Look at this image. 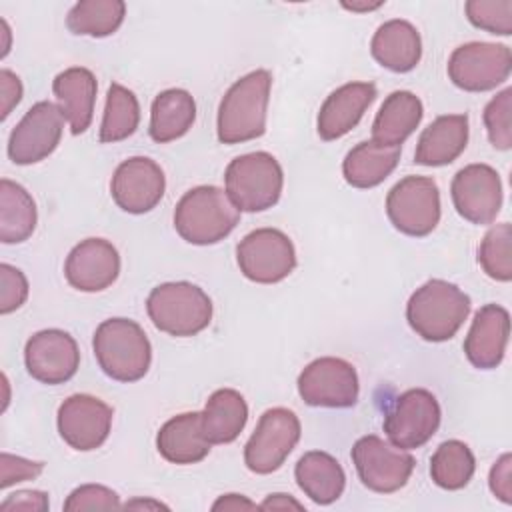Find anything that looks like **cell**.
<instances>
[{
	"label": "cell",
	"instance_id": "4dcf8cb0",
	"mask_svg": "<svg viewBox=\"0 0 512 512\" xmlns=\"http://www.w3.org/2000/svg\"><path fill=\"white\" fill-rule=\"evenodd\" d=\"M38 212L30 192L8 178L0 180V240L4 244H20L28 240L36 228Z\"/></svg>",
	"mask_w": 512,
	"mask_h": 512
},
{
	"label": "cell",
	"instance_id": "8fae6325",
	"mask_svg": "<svg viewBox=\"0 0 512 512\" xmlns=\"http://www.w3.org/2000/svg\"><path fill=\"white\" fill-rule=\"evenodd\" d=\"M440 404L426 388H410L394 398L384 416L388 440L402 450L424 446L440 426Z\"/></svg>",
	"mask_w": 512,
	"mask_h": 512
},
{
	"label": "cell",
	"instance_id": "d6986e66",
	"mask_svg": "<svg viewBox=\"0 0 512 512\" xmlns=\"http://www.w3.org/2000/svg\"><path fill=\"white\" fill-rule=\"evenodd\" d=\"M120 274V254L104 238H86L66 256L64 276L80 292H100L116 282Z\"/></svg>",
	"mask_w": 512,
	"mask_h": 512
},
{
	"label": "cell",
	"instance_id": "1f68e13d",
	"mask_svg": "<svg viewBox=\"0 0 512 512\" xmlns=\"http://www.w3.org/2000/svg\"><path fill=\"white\" fill-rule=\"evenodd\" d=\"M124 16L126 4L122 0H82L70 8L66 26L78 36L104 38L122 26Z\"/></svg>",
	"mask_w": 512,
	"mask_h": 512
},
{
	"label": "cell",
	"instance_id": "6da1fadb",
	"mask_svg": "<svg viewBox=\"0 0 512 512\" xmlns=\"http://www.w3.org/2000/svg\"><path fill=\"white\" fill-rule=\"evenodd\" d=\"M272 88L268 70H254L236 80L218 106V140L240 144L260 138L266 130V112Z\"/></svg>",
	"mask_w": 512,
	"mask_h": 512
},
{
	"label": "cell",
	"instance_id": "74e56055",
	"mask_svg": "<svg viewBox=\"0 0 512 512\" xmlns=\"http://www.w3.org/2000/svg\"><path fill=\"white\" fill-rule=\"evenodd\" d=\"M122 508L118 494L102 484H82L74 488L66 502L64 510L82 512V510H116Z\"/></svg>",
	"mask_w": 512,
	"mask_h": 512
},
{
	"label": "cell",
	"instance_id": "44dd1931",
	"mask_svg": "<svg viewBox=\"0 0 512 512\" xmlns=\"http://www.w3.org/2000/svg\"><path fill=\"white\" fill-rule=\"evenodd\" d=\"M376 94L378 92L372 82H348L330 92L316 118L318 136L332 142L348 134L376 100Z\"/></svg>",
	"mask_w": 512,
	"mask_h": 512
},
{
	"label": "cell",
	"instance_id": "b9f144b4",
	"mask_svg": "<svg viewBox=\"0 0 512 512\" xmlns=\"http://www.w3.org/2000/svg\"><path fill=\"white\" fill-rule=\"evenodd\" d=\"M48 494L42 490H20L10 494L6 500H2L0 510H36L44 512L48 510Z\"/></svg>",
	"mask_w": 512,
	"mask_h": 512
},
{
	"label": "cell",
	"instance_id": "603a6c76",
	"mask_svg": "<svg viewBox=\"0 0 512 512\" xmlns=\"http://www.w3.org/2000/svg\"><path fill=\"white\" fill-rule=\"evenodd\" d=\"M468 144V116L444 114L430 122L416 144L414 162L420 166H446L454 162Z\"/></svg>",
	"mask_w": 512,
	"mask_h": 512
},
{
	"label": "cell",
	"instance_id": "d4e9b609",
	"mask_svg": "<svg viewBox=\"0 0 512 512\" xmlns=\"http://www.w3.org/2000/svg\"><path fill=\"white\" fill-rule=\"evenodd\" d=\"M370 52L374 60L392 72H410L422 58V40L408 20H388L372 36Z\"/></svg>",
	"mask_w": 512,
	"mask_h": 512
},
{
	"label": "cell",
	"instance_id": "60d3db41",
	"mask_svg": "<svg viewBox=\"0 0 512 512\" xmlns=\"http://www.w3.org/2000/svg\"><path fill=\"white\" fill-rule=\"evenodd\" d=\"M488 486L498 500L512 504V456L508 452L502 454L490 468Z\"/></svg>",
	"mask_w": 512,
	"mask_h": 512
},
{
	"label": "cell",
	"instance_id": "7dc6e473",
	"mask_svg": "<svg viewBox=\"0 0 512 512\" xmlns=\"http://www.w3.org/2000/svg\"><path fill=\"white\" fill-rule=\"evenodd\" d=\"M342 6H344L346 10H352V12H368V10H376V8H380V6H382V2H374V4H370V2H364V4H356V2L348 4V2H344Z\"/></svg>",
	"mask_w": 512,
	"mask_h": 512
},
{
	"label": "cell",
	"instance_id": "f1b7e54d",
	"mask_svg": "<svg viewBox=\"0 0 512 512\" xmlns=\"http://www.w3.org/2000/svg\"><path fill=\"white\" fill-rule=\"evenodd\" d=\"M248 420V404L234 388H220L210 394L202 410V430L210 444L234 442Z\"/></svg>",
	"mask_w": 512,
	"mask_h": 512
},
{
	"label": "cell",
	"instance_id": "d590c367",
	"mask_svg": "<svg viewBox=\"0 0 512 512\" xmlns=\"http://www.w3.org/2000/svg\"><path fill=\"white\" fill-rule=\"evenodd\" d=\"M464 10L472 26L498 36L512 34V0H468Z\"/></svg>",
	"mask_w": 512,
	"mask_h": 512
},
{
	"label": "cell",
	"instance_id": "cb8c5ba5",
	"mask_svg": "<svg viewBox=\"0 0 512 512\" xmlns=\"http://www.w3.org/2000/svg\"><path fill=\"white\" fill-rule=\"evenodd\" d=\"M202 430V412H184L166 420L156 434L160 456L172 464H196L210 452Z\"/></svg>",
	"mask_w": 512,
	"mask_h": 512
},
{
	"label": "cell",
	"instance_id": "8d00e7d4",
	"mask_svg": "<svg viewBox=\"0 0 512 512\" xmlns=\"http://www.w3.org/2000/svg\"><path fill=\"white\" fill-rule=\"evenodd\" d=\"M510 110H512V88L498 92L484 108V126L488 140L496 150L512 148V128H510Z\"/></svg>",
	"mask_w": 512,
	"mask_h": 512
},
{
	"label": "cell",
	"instance_id": "7c38bea8",
	"mask_svg": "<svg viewBox=\"0 0 512 512\" xmlns=\"http://www.w3.org/2000/svg\"><path fill=\"white\" fill-rule=\"evenodd\" d=\"M448 78L466 92H486L510 78L512 54L504 44L468 42L448 58Z\"/></svg>",
	"mask_w": 512,
	"mask_h": 512
},
{
	"label": "cell",
	"instance_id": "ee69618b",
	"mask_svg": "<svg viewBox=\"0 0 512 512\" xmlns=\"http://www.w3.org/2000/svg\"><path fill=\"white\" fill-rule=\"evenodd\" d=\"M256 508L260 506L242 494H224L212 504V510H256Z\"/></svg>",
	"mask_w": 512,
	"mask_h": 512
},
{
	"label": "cell",
	"instance_id": "836d02e7",
	"mask_svg": "<svg viewBox=\"0 0 512 512\" xmlns=\"http://www.w3.org/2000/svg\"><path fill=\"white\" fill-rule=\"evenodd\" d=\"M474 470V454L462 440L442 442L430 458V476L444 490L464 488L472 480Z\"/></svg>",
	"mask_w": 512,
	"mask_h": 512
},
{
	"label": "cell",
	"instance_id": "9c48e42d",
	"mask_svg": "<svg viewBox=\"0 0 512 512\" xmlns=\"http://www.w3.org/2000/svg\"><path fill=\"white\" fill-rule=\"evenodd\" d=\"M298 416L282 406L268 408L244 446V464L254 474L278 470L300 440Z\"/></svg>",
	"mask_w": 512,
	"mask_h": 512
},
{
	"label": "cell",
	"instance_id": "52a82bcc",
	"mask_svg": "<svg viewBox=\"0 0 512 512\" xmlns=\"http://www.w3.org/2000/svg\"><path fill=\"white\" fill-rule=\"evenodd\" d=\"M350 456L360 482L378 494H392L406 486L416 466V460L408 450L396 448L376 434L358 438Z\"/></svg>",
	"mask_w": 512,
	"mask_h": 512
},
{
	"label": "cell",
	"instance_id": "4fadbf2b",
	"mask_svg": "<svg viewBox=\"0 0 512 512\" xmlns=\"http://www.w3.org/2000/svg\"><path fill=\"white\" fill-rule=\"evenodd\" d=\"M298 394L308 406L350 408L360 394L356 368L344 358H316L300 372Z\"/></svg>",
	"mask_w": 512,
	"mask_h": 512
},
{
	"label": "cell",
	"instance_id": "4316f807",
	"mask_svg": "<svg viewBox=\"0 0 512 512\" xmlns=\"http://www.w3.org/2000/svg\"><path fill=\"white\" fill-rule=\"evenodd\" d=\"M422 114L424 106L414 92L396 90L388 94L372 122V140L384 146H402L418 128Z\"/></svg>",
	"mask_w": 512,
	"mask_h": 512
},
{
	"label": "cell",
	"instance_id": "e0dca14e",
	"mask_svg": "<svg viewBox=\"0 0 512 512\" xmlns=\"http://www.w3.org/2000/svg\"><path fill=\"white\" fill-rule=\"evenodd\" d=\"M456 212L472 224H490L502 208V182L488 164H468L456 172L450 186Z\"/></svg>",
	"mask_w": 512,
	"mask_h": 512
},
{
	"label": "cell",
	"instance_id": "ab89813d",
	"mask_svg": "<svg viewBox=\"0 0 512 512\" xmlns=\"http://www.w3.org/2000/svg\"><path fill=\"white\" fill-rule=\"evenodd\" d=\"M0 464H2L0 488H8V486H12L16 482H24V480H34L44 470V462L26 460L20 456H12L8 452H2Z\"/></svg>",
	"mask_w": 512,
	"mask_h": 512
},
{
	"label": "cell",
	"instance_id": "7a4b0ae2",
	"mask_svg": "<svg viewBox=\"0 0 512 512\" xmlns=\"http://www.w3.org/2000/svg\"><path fill=\"white\" fill-rule=\"evenodd\" d=\"M470 314V298L456 284L440 278L424 282L406 304L410 328L428 342H446L456 336Z\"/></svg>",
	"mask_w": 512,
	"mask_h": 512
},
{
	"label": "cell",
	"instance_id": "7402d4cb",
	"mask_svg": "<svg viewBox=\"0 0 512 512\" xmlns=\"http://www.w3.org/2000/svg\"><path fill=\"white\" fill-rule=\"evenodd\" d=\"M96 90V76L84 66L66 68L52 82L58 108L74 136L86 132L92 124Z\"/></svg>",
	"mask_w": 512,
	"mask_h": 512
},
{
	"label": "cell",
	"instance_id": "277c9868",
	"mask_svg": "<svg viewBox=\"0 0 512 512\" xmlns=\"http://www.w3.org/2000/svg\"><path fill=\"white\" fill-rule=\"evenodd\" d=\"M240 210L218 186L188 190L174 208V228L182 240L208 246L224 240L238 224Z\"/></svg>",
	"mask_w": 512,
	"mask_h": 512
},
{
	"label": "cell",
	"instance_id": "5b68a950",
	"mask_svg": "<svg viewBox=\"0 0 512 512\" xmlns=\"http://www.w3.org/2000/svg\"><path fill=\"white\" fill-rule=\"evenodd\" d=\"M146 312L160 332L186 338L208 328L212 320V300L192 282H164L150 290Z\"/></svg>",
	"mask_w": 512,
	"mask_h": 512
},
{
	"label": "cell",
	"instance_id": "f6af8a7d",
	"mask_svg": "<svg viewBox=\"0 0 512 512\" xmlns=\"http://www.w3.org/2000/svg\"><path fill=\"white\" fill-rule=\"evenodd\" d=\"M262 510H306L304 504H300L296 498L290 494H270L262 504H258Z\"/></svg>",
	"mask_w": 512,
	"mask_h": 512
},
{
	"label": "cell",
	"instance_id": "484cf974",
	"mask_svg": "<svg viewBox=\"0 0 512 512\" xmlns=\"http://www.w3.org/2000/svg\"><path fill=\"white\" fill-rule=\"evenodd\" d=\"M298 488L316 504L336 502L346 488V474L340 462L322 450H310L300 456L294 468Z\"/></svg>",
	"mask_w": 512,
	"mask_h": 512
},
{
	"label": "cell",
	"instance_id": "2e32d148",
	"mask_svg": "<svg viewBox=\"0 0 512 512\" xmlns=\"http://www.w3.org/2000/svg\"><path fill=\"white\" fill-rule=\"evenodd\" d=\"M24 364L28 374L42 384H64L80 366L76 340L58 328H46L32 334L24 346Z\"/></svg>",
	"mask_w": 512,
	"mask_h": 512
},
{
	"label": "cell",
	"instance_id": "f546056e",
	"mask_svg": "<svg viewBox=\"0 0 512 512\" xmlns=\"http://www.w3.org/2000/svg\"><path fill=\"white\" fill-rule=\"evenodd\" d=\"M196 120V102L188 90L168 88L152 100L150 138L166 144L182 138Z\"/></svg>",
	"mask_w": 512,
	"mask_h": 512
},
{
	"label": "cell",
	"instance_id": "bcb514c9",
	"mask_svg": "<svg viewBox=\"0 0 512 512\" xmlns=\"http://www.w3.org/2000/svg\"><path fill=\"white\" fill-rule=\"evenodd\" d=\"M122 508H168L162 502H154V500H130L126 504H122Z\"/></svg>",
	"mask_w": 512,
	"mask_h": 512
},
{
	"label": "cell",
	"instance_id": "d6a6232c",
	"mask_svg": "<svg viewBox=\"0 0 512 512\" xmlns=\"http://www.w3.org/2000/svg\"><path fill=\"white\" fill-rule=\"evenodd\" d=\"M140 124V104L132 90L112 82L106 94L104 114L100 122V142L114 144L126 140Z\"/></svg>",
	"mask_w": 512,
	"mask_h": 512
},
{
	"label": "cell",
	"instance_id": "f35d334b",
	"mask_svg": "<svg viewBox=\"0 0 512 512\" xmlns=\"http://www.w3.org/2000/svg\"><path fill=\"white\" fill-rule=\"evenodd\" d=\"M28 298V280L22 270L6 262L0 264V312L18 310Z\"/></svg>",
	"mask_w": 512,
	"mask_h": 512
},
{
	"label": "cell",
	"instance_id": "ffe728a7",
	"mask_svg": "<svg viewBox=\"0 0 512 512\" xmlns=\"http://www.w3.org/2000/svg\"><path fill=\"white\" fill-rule=\"evenodd\" d=\"M510 338V314L500 304H484L464 338V354L474 368L492 370L500 366Z\"/></svg>",
	"mask_w": 512,
	"mask_h": 512
},
{
	"label": "cell",
	"instance_id": "5bb4252c",
	"mask_svg": "<svg viewBox=\"0 0 512 512\" xmlns=\"http://www.w3.org/2000/svg\"><path fill=\"white\" fill-rule=\"evenodd\" d=\"M64 116L58 104L36 102L12 128L8 138V156L14 164L28 166L48 158L60 144Z\"/></svg>",
	"mask_w": 512,
	"mask_h": 512
},
{
	"label": "cell",
	"instance_id": "83f0119b",
	"mask_svg": "<svg viewBox=\"0 0 512 512\" xmlns=\"http://www.w3.org/2000/svg\"><path fill=\"white\" fill-rule=\"evenodd\" d=\"M398 160L400 146H384L374 140H364L346 154L342 174L354 188H374L394 172Z\"/></svg>",
	"mask_w": 512,
	"mask_h": 512
},
{
	"label": "cell",
	"instance_id": "8992f818",
	"mask_svg": "<svg viewBox=\"0 0 512 512\" xmlns=\"http://www.w3.org/2000/svg\"><path fill=\"white\" fill-rule=\"evenodd\" d=\"M226 194L240 212H262L272 208L282 194L284 172L268 152L236 156L224 172Z\"/></svg>",
	"mask_w": 512,
	"mask_h": 512
},
{
	"label": "cell",
	"instance_id": "ba28073f",
	"mask_svg": "<svg viewBox=\"0 0 512 512\" xmlns=\"http://www.w3.org/2000/svg\"><path fill=\"white\" fill-rule=\"evenodd\" d=\"M386 214L406 236H428L440 222V190L428 176H406L386 196Z\"/></svg>",
	"mask_w": 512,
	"mask_h": 512
},
{
	"label": "cell",
	"instance_id": "9a60e30c",
	"mask_svg": "<svg viewBox=\"0 0 512 512\" xmlns=\"http://www.w3.org/2000/svg\"><path fill=\"white\" fill-rule=\"evenodd\" d=\"M112 416L114 410L104 400L90 394H72L60 404L56 424L70 448L90 452L106 442Z\"/></svg>",
	"mask_w": 512,
	"mask_h": 512
},
{
	"label": "cell",
	"instance_id": "e575fe53",
	"mask_svg": "<svg viewBox=\"0 0 512 512\" xmlns=\"http://www.w3.org/2000/svg\"><path fill=\"white\" fill-rule=\"evenodd\" d=\"M478 262L492 280H512V228L508 222L496 224L484 234L478 246Z\"/></svg>",
	"mask_w": 512,
	"mask_h": 512
},
{
	"label": "cell",
	"instance_id": "ac0fdd59",
	"mask_svg": "<svg viewBox=\"0 0 512 512\" xmlns=\"http://www.w3.org/2000/svg\"><path fill=\"white\" fill-rule=\"evenodd\" d=\"M166 190L162 168L146 156H132L118 164L110 180V194L128 214H144L156 208Z\"/></svg>",
	"mask_w": 512,
	"mask_h": 512
},
{
	"label": "cell",
	"instance_id": "3957f363",
	"mask_svg": "<svg viewBox=\"0 0 512 512\" xmlns=\"http://www.w3.org/2000/svg\"><path fill=\"white\" fill-rule=\"evenodd\" d=\"M92 348L102 372L116 382H136L146 376L152 346L142 326L130 318H108L98 324Z\"/></svg>",
	"mask_w": 512,
	"mask_h": 512
},
{
	"label": "cell",
	"instance_id": "7bdbcfd3",
	"mask_svg": "<svg viewBox=\"0 0 512 512\" xmlns=\"http://www.w3.org/2000/svg\"><path fill=\"white\" fill-rule=\"evenodd\" d=\"M0 94H2V120H6L12 108L22 98V82L8 68L0 70Z\"/></svg>",
	"mask_w": 512,
	"mask_h": 512
},
{
	"label": "cell",
	"instance_id": "30bf717a",
	"mask_svg": "<svg viewBox=\"0 0 512 512\" xmlns=\"http://www.w3.org/2000/svg\"><path fill=\"white\" fill-rule=\"evenodd\" d=\"M240 272L256 284H276L296 268L292 240L278 228H256L236 246Z\"/></svg>",
	"mask_w": 512,
	"mask_h": 512
}]
</instances>
